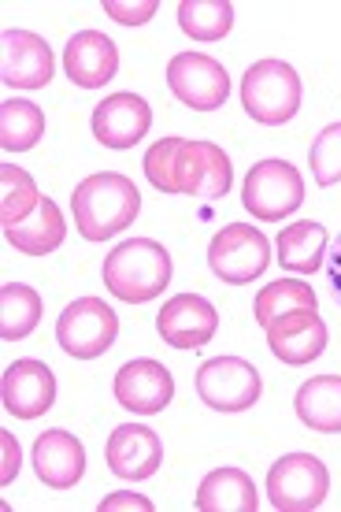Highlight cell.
I'll return each mask as SVG.
<instances>
[{
  "label": "cell",
  "mask_w": 341,
  "mask_h": 512,
  "mask_svg": "<svg viewBox=\"0 0 341 512\" xmlns=\"http://www.w3.org/2000/svg\"><path fill=\"white\" fill-rule=\"evenodd\" d=\"M145 175L160 193H182V197H227L234 171L227 153L212 141L164 138L145 153Z\"/></svg>",
  "instance_id": "1"
},
{
  "label": "cell",
  "mask_w": 341,
  "mask_h": 512,
  "mask_svg": "<svg viewBox=\"0 0 341 512\" xmlns=\"http://www.w3.org/2000/svg\"><path fill=\"white\" fill-rule=\"evenodd\" d=\"M71 212H75V227L86 242H104V238L127 231L138 219L141 193L127 175L101 171V175H89L75 186Z\"/></svg>",
  "instance_id": "2"
},
{
  "label": "cell",
  "mask_w": 341,
  "mask_h": 512,
  "mask_svg": "<svg viewBox=\"0 0 341 512\" xmlns=\"http://www.w3.org/2000/svg\"><path fill=\"white\" fill-rule=\"evenodd\" d=\"M167 282H171V253L152 238H130L104 256V286L127 305H145L160 297Z\"/></svg>",
  "instance_id": "3"
},
{
  "label": "cell",
  "mask_w": 341,
  "mask_h": 512,
  "mask_svg": "<svg viewBox=\"0 0 341 512\" xmlns=\"http://www.w3.org/2000/svg\"><path fill=\"white\" fill-rule=\"evenodd\" d=\"M241 108L264 123V127H282L297 116L301 108V78L286 60H260L241 78Z\"/></svg>",
  "instance_id": "4"
},
{
  "label": "cell",
  "mask_w": 341,
  "mask_h": 512,
  "mask_svg": "<svg viewBox=\"0 0 341 512\" xmlns=\"http://www.w3.org/2000/svg\"><path fill=\"white\" fill-rule=\"evenodd\" d=\"M115 334H119V316L101 297H78L56 320V342L75 360L104 357L115 346Z\"/></svg>",
  "instance_id": "5"
},
{
  "label": "cell",
  "mask_w": 341,
  "mask_h": 512,
  "mask_svg": "<svg viewBox=\"0 0 341 512\" xmlns=\"http://www.w3.org/2000/svg\"><path fill=\"white\" fill-rule=\"evenodd\" d=\"M330 494L327 464L312 453H286L267 472V498L278 512H312Z\"/></svg>",
  "instance_id": "6"
},
{
  "label": "cell",
  "mask_w": 341,
  "mask_h": 512,
  "mask_svg": "<svg viewBox=\"0 0 341 512\" xmlns=\"http://www.w3.org/2000/svg\"><path fill=\"white\" fill-rule=\"evenodd\" d=\"M304 201V179L290 160H260L253 171L245 175V190H241V205L249 208L256 219L278 223L290 212H297Z\"/></svg>",
  "instance_id": "7"
},
{
  "label": "cell",
  "mask_w": 341,
  "mask_h": 512,
  "mask_svg": "<svg viewBox=\"0 0 341 512\" xmlns=\"http://www.w3.org/2000/svg\"><path fill=\"white\" fill-rule=\"evenodd\" d=\"M271 264V242L264 231L245 227V223H230L215 234L208 245V268L215 279L230 282V286H245V282L260 279Z\"/></svg>",
  "instance_id": "8"
},
{
  "label": "cell",
  "mask_w": 341,
  "mask_h": 512,
  "mask_svg": "<svg viewBox=\"0 0 341 512\" xmlns=\"http://www.w3.org/2000/svg\"><path fill=\"white\" fill-rule=\"evenodd\" d=\"M197 394L215 412H245L264 394V379L249 360L215 357L204 360L197 372Z\"/></svg>",
  "instance_id": "9"
},
{
  "label": "cell",
  "mask_w": 341,
  "mask_h": 512,
  "mask_svg": "<svg viewBox=\"0 0 341 512\" xmlns=\"http://www.w3.org/2000/svg\"><path fill=\"white\" fill-rule=\"evenodd\" d=\"M167 86L186 108H197V112H212V108H223L230 97V75L227 67L204 56V52H178L167 64Z\"/></svg>",
  "instance_id": "10"
},
{
  "label": "cell",
  "mask_w": 341,
  "mask_h": 512,
  "mask_svg": "<svg viewBox=\"0 0 341 512\" xmlns=\"http://www.w3.org/2000/svg\"><path fill=\"white\" fill-rule=\"evenodd\" d=\"M56 60L49 41L30 30H4L0 38V82L15 90H45L52 82Z\"/></svg>",
  "instance_id": "11"
},
{
  "label": "cell",
  "mask_w": 341,
  "mask_h": 512,
  "mask_svg": "<svg viewBox=\"0 0 341 512\" xmlns=\"http://www.w3.org/2000/svg\"><path fill=\"white\" fill-rule=\"evenodd\" d=\"M115 401L119 409L138 412V416H156L171 405L175 397V375L167 372L160 360H127L119 372H115Z\"/></svg>",
  "instance_id": "12"
},
{
  "label": "cell",
  "mask_w": 341,
  "mask_h": 512,
  "mask_svg": "<svg viewBox=\"0 0 341 512\" xmlns=\"http://www.w3.org/2000/svg\"><path fill=\"white\" fill-rule=\"evenodd\" d=\"M4 412H12L15 420H38L56 405V375L45 360H15L4 372Z\"/></svg>",
  "instance_id": "13"
},
{
  "label": "cell",
  "mask_w": 341,
  "mask_h": 512,
  "mask_svg": "<svg viewBox=\"0 0 341 512\" xmlns=\"http://www.w3.org/2000/svg\"><path fill=\"white\" fill-rule=\"evenodd\" d=\"M156 331L167 346L175 349H201L208 346L219 331V312L212 301H204L201 294H178L171 297L160 316H156Z\"/></svg>",
  "instance_id": "14"
},
{
  "label": "cell",
  "mask_w": 341,
  "mask_h": 512,
  "mask_svg": "<svg viewBox=\"0 0 341 512\" xmlns=\"http://www.w3.org/2000/svg\"><path fill=\"white\" fill-rule=\"evenodd\" d=\"M152 127V108L138 93H112L93 108V138L104 149H134Z\"/></svg>",
  "instance_id": "15"
},
{
  "label": "cell",
  "mask_w": 341,
  "mask_h": 512,
  "mask_svg": "<svg viewBox=\"0 0 341 512\" xmlns=\"http://www.w3.org/2000/svg\"><path fill=\"white\" fill-rule=\"evenodd\" d=\"M108 468H112L119 479H149L156 475V468L164 464V442L152 427H141V423H123L108 435Z\"/></svg>",
  "instance_id": "16"
},
{
  "label": "cell",
  "mask_w": 341,
  "mask_h": 512,
  "mask_svg": "<svg viewBox=\"0 0 341 512\" xmlns=\"http://www.w3.org/2000/svg\"><path fill=\"white\" fill-rule=\"evenodd\" d=\"M64 71L82 90H101L104 82H112L115 71H119V49L101 30H82L67 41Z\"/></svg>",
  "instance_id": "17"
},
{
  "label": "cell",
  "mask_w": 341,
  "mask_h": 512,
  "mask_svg": "<svg viewBox=\"0 0 341 512\" xmlns=\"http://www.w3.org/2000/svg\"><path fill=\"white\" fill-rule=\"evenodd\" d=\"M34 472L45 487L52 490H71L86 472V449L75 435L67 431H45L34 442Z\"/></svg>",
  "instance_id": "18"
},
{
  "label": "cell",
  "mask_w": 341,
  "mask_h": 512,
  "mask_svg": "<svg viewBox=\"0 0 341 512\" xmlns=\"http://www.w3.org/2000/svg\"><path fill=\"white\" fill-rule=\"evenodd\" d=\"M197 509L201 512H256L260 494L256 483L241 468H215L197 487Z\"/></svg>",
  "instance_id": "19"
},
{
  "label": "cell",
  "mask_w": 341,
  "mask_h": 512,
  "mask_svg": "<svg viewBox=\"0 0 341 512\" xmlns=\"http://www.w3.org/2000/svg\"><path fill=\"white\" fill-rule=\"evenodd\" d=\"M293 409L304 427L319 435H341V375H316L297 390Z\"/></svg>",
  "instance_id": "20"
},
{
  "label": "cell",
  "mask_w": 341,
  "mask_h": 512,
  "mask_svg": "<svg viewBox=\"0 0 341 512\" xmlns=\"http://www.w3.org/2000/svg\"><path fill=\"white\" fill-rule=\"evenodd\" d=\"M4 238L19 249V253L26 256H45L52 253V249H60L67 238V227H64V212L56 208V201H49V197H41L38 212L30 219H23L19 227H8L4 231Z\"/></svg>",
  "instance_id": "21"
},
{
  "label": "cell",
  "mask_w": 341,
  "mask_h": 512,
  "mask_svg": "<svg viewBox=\"0 0 341 512\" xmlns=\"http://www.w3.org/2000/svg\"><path fill=\"white\" fill-rule=\"evenodd\" d=\"M278 264L297 271V275H312L323 264V249H327V227L316 219H301L293 227H282L278 234Z\"/></svg>",
  "instance_id": "22"
},
{
  "label": "cell",
  "mask_w": 341,
  "mask_h": 512,
  "mask_svg": "<svg viewBox=\"0 0 341 512\" xmlns=\"http://www.w3.org/2000/svg\"><path fill=\"white\" fill-rule=\"evenodd\" d=\"M297 312H319L312 286L301 279H278L271 286H264L253 301V316L260 327H271L278 320H290Z\"/></svg>",
  "instance_id": "23"
},
{
  "label": "cell",
  "mask_w": 341,
  "mask_h": 512,
  "mask_svg": "<svg viewBox=\"0 0 341 512\" xmlns=\"http://www.w3.org/2000/svg\"><path fill=\"white\" fill-rule=\"evenodd\" d=\"M41 323V297L23 282H4L0 286V338L4 342H23Z\"/></svg>",
  "instance_id": "24"
},
{
  "label": "cell",
  "mask_w": 341,
  "mask_h": 512,
  "mask_svg": "<svg viewBox=\"0 0 341 512\" xmlns=\"http://www.w3.org/2000/svg\"><path fill=\"white\" fill-rule=\"evenodd\" d=\"M45 134V112H41L38 104L30 101H4L0 104V145L8 149V153H26V149H34Z\"/></svg>",
  "instance_id": "25"
},
{
  "label": "cell",
  "mask_w": 341,
  "mask_h": 512,
  "mask_svg": "<svg viewBox=\"0 0 341 512\" xmlns=\"http://www.w3.org/2000/svg\"><path fill=\"white\" fill-rule=\"evenodd\" d=\"M38 205H41V193L23 167L0 164V223H4V231L19 227L23 219L34 216Z\"/></svg>",
  "instance_id": "26"
},
{
  "label": "cell",
  "mask_w": 341,
  "mask_h": 512,
  "mask_svg": "<svg viewBox=\"0 0 341 512\" xmlns=\"http://www.w3.org/2000/svg\"><path fill=\"white\" fill-rule=\"evenodd\" d=\"M178 26L193 41H219L234 26V8L227 0H182L178 4Z\"/></svg>",
  "instance_id": "27"
},
{
  "label": "cell",
  "mask_w": 341,
  "mask_h": 512,
  "mask_svg": "<svg viewBox=\"0 0 341 512\" xmlns=\"http://www.w3.org/2000/svg\"><path fill=\"white\" fill-rule=\"evenodd\" d=\"M267 346H271V353H275L282 364H290V368L312 364V360L327 349V323L316 316V320L308 323V327H301V331L282 334V338H267Z\"/></svg>",
  "instance_id": "28"
},
{
  "label": "cell",
  "mask_w": 341,
  "mask_h": 512,
  "mask_svg": "<svg viewBox=\"0 0 341 512\" xmlns=\"http://www.w3.org/2000/svg\"><path fill=\"white\" fill-rule=\"evenodd\" d=\"M308 164L319 186H334L341 182V123H330L308 149Z\"/></svg>",
  "instance_id": "29"
},
{
  "label": "cell",
  "mask_w": 341,
  "mask_h": 512,
  "mask_svg": "<svg viewBox=\"0 0 341 512\" xmlns=\"http://www.w3.org/2000/svg\"><path fill=\"white\" fill-rule=\"evenodd\" d=\"M156 12H160V4H156V0H134V4H123V0H104V15L115 19V23H123V26L149 23Z\"/></svg>",
  "instance_id": "30"
},
{
  "label": "cell",
  "mask_w": 341,
  "mask_h": 512,
  "mask_svg": "<svg viewBox=\"0 0 341 512\" xmlns=\"http://www.w3.org/2000/svg\"><path fill=\"white\" fill-rule=\"evenodd\" d=\"M0 446H4V468H0V483H4V487H12L15 475H19V442H15V435L0 431Z\"/></svg>",
  "instance_id": "31"
},
{
  "label": "cell",
  "mask_w": 341,
  "mask_h": 512,
  "mask_svg": "<svg viewBox=\"0 0 341 512\" xmlns=\"http://www.w3.org/2000/svg\"><path fill=\"white\" fill-rule=\"evenodd\" d=\"M115 509H138V512H152V501L141 498V494H108L101 501V512H115Z\"/></svg>",
  "instance_id": "32"
},
{
  "label": "cell",
  "mask_w": 341,
  "mask_h": 512,
  "mask_svg": "<svg viewBox=\"0 0 341 512\" xmlns=\"http://www.w3.org/2000/svg\"><path fill=\"white\" fill-rule=\"evenodd\" d=\"M316 316L319 312H297V316H290V320H278V323H271V327H264V334L267 338H282V334H293V331H301V327H308Z\"/></svg>",
  "instance_id": "33"
},
{
  "label": "cell",
  "mask_w": 341,
  "mask_h": 512,
  "mask_svg": "<svg viewBox=\"0 0 341 512\" xmlns=\"http://www.w3.org/2000/svg\"><path fill=\"white\" fill-rule=\"evenodd\" d=\"M330 279H334V290H338V297H341V253L334 256V268H330Z\"/></svg>",
  "instance_id": "34"
}]
</instances>
